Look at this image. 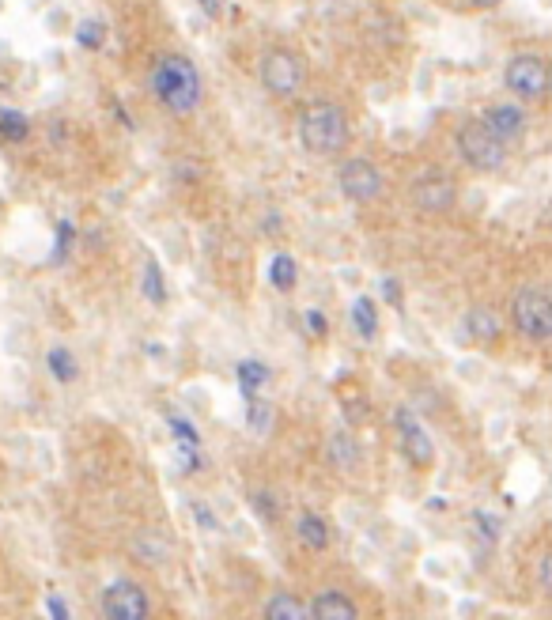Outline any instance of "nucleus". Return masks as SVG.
Returning a JSON list of instances; mask_svg holds the SVG:
<instances>
[{
  "label": "nucleus",
  "instance_id": "obj_1",
  "mask_svg": "<svg viewBox=\"0 0 552 620\" xmlns=\"http://www.w3.org/2000/svg\"><path fill=\"white\" fill-rule=\"evenodd\" d=\"M148 87L156 95V103L174 114V118H190L193 110L201 106V95H205V80L186 53H156L152 61V72H148Z\"/></svg>",
  "mask_w": 552,
  "mask_h": 620
},
{
  "label": "nucleus",
  "instance_id": "obj_2",
  "mask_svg": "<svg viewBox=\"0 0 552 620\" xmlns=\"http://www.w3.org/2000/svg\"><path fill=\"white\" fill-rule=\"evenodd\" d=\"M295 133H299L303 152L318 155V159H337L352 144V125H348L345 106L329 103V99H314L311 106H303L299 121H295Z\"/></svg>",
  "mask_w": 552,
  "mask_h": 620
},
{
  "label": "nucleus",
  "instance_id": "obj_3",
  "mask_svg": "<svg viewBox=\"0 0 552 620\" xmlns=\"http://www.w3.org/2000/svg\"><path fill=\"white\" fill-rule=\"evenodd\" d=\"M511 322L515 329L534 341V345H545L552 337V299L534 284H522L515 295H511Z\"/></svg>",
  "mask_w": 552,
  "mask_h": 620
},
{
  "label": "nucleus",
  "instance_id": "obj_4",
  "mask_svg": "<svg viewBox=\"0 0 552 620\" xmlns=\"http://www.w3.org/2000/svg\"><path fill=\"white\" fill-rule=\"evenodd\" d=\"M303 76H307L303 57L295 50H288V46H273V50L261 53L258 80L273 99H292L295 91L303 87Z\"/></svg>",
  "mask_w": 552,
  "mask_h": 620
},
{
  "label": "nucleus",
  "instance_id": "obj_5",
  "mask_svg": "<svg viewBox=\"0 0 552 620\" xmlns=\"http://www.w3.org/2000/svg\"><path fill=\"white\" fill-rule=\"evenodd\" d=\"M503 87L522 103H541L549 95V65L541 53H515L503 65Z\"/></svg>",
  "mask_w": 552,
  "mask_h": 620
},
{
  "label": "nucleus",
  "instance_id": "obj_6",
  "mask_svg": "<svg viewBox=\"0 0 552 620\" xmlns=\"http://www.w3.org/2000/svg\"><path fill=\"white\" fill-rule=\"evenodd\" d=\"M454 144H458L462 163L473 167V171L492 174V171H503V167H507V148L484 129L481 121H466V125L454 133Z\"/></svg>",
  "mask_w": 552,
  "mask_h": 620
},
{
  "label": "nucleus",
  "instance_id": "obj_7",
  "mask_svg": "<svg viewBox=\"0 0 552 620\" xmlns=\"http://www.w3.org/2000/svg\"><path fill=\"white\" fill-rule=\"evenodd\" d=\"M409 201H413L416 212H424V216H447L454 201H458V182H454V174L443 171V167H428V171H420L413 178V186H409Z\"/></svg>",
  "mask_w": 552,
  "mask_h": 620
},
{
  "label": "nucleus",
  "instance_id": "obj_8",
  "mask_svg": "<svg viewBox=\"0 0 552 620\" xmlns=\"http://www.w3.org/2000/svg\"><path fill=\"white\" fill-rule=\"evenodd\" d=\"M337 186H341V193H345L352 205H375L382 197V190H386V178H382V171L371 163V159H345L341 163V171H337Z\"/></svg>",
  "mask_w": 552,
  "mask_h": 620
},
{
  "label": "nucleus",
  "instance_id": "obj_9",
  "mask_svg": "<svg viewBox=\"0 0 552 620\" xmlns=\"http://www.w3.org/2000/svg\"><path fill=\"white\" fill-rule=\"evenodd\" d=\"M103 617L106 620H148L152 617V598L137 579H114L103 590Z\"/></svg>",
  "mask_w": 552,
  "mask_h": 620
},
{
  "label": "nucleus",
  "instance_id": "obj_10",
  "mask_svg": "<svg viewBox=\"0 0 552 620\" xmlns=\"http://www.w3.org/2000/svg\"><path fill=\"white\" fill-rule=\"evenodd\" d=\"M394 431H397V443H401V454L416 465V469H428L435 462V443L428 428L420 424V416L413 409H397L394 413Z\"/></svg>",
  "mask_w": 552,
  "mask_h": 620
},
{
  "label": "nucleus",
  "instance_id": "obj_11",
  "mask_svg": "<svg viewBox=\"0 0 552 620\" xmlns=\"http://www.w3.org/2000/svg\"><path fill=\"white\" fill-rule=\"evenodd\" d=\"M492 133V137L500 140L503 148H511V144H518V140L526 137V129H530V118H526V110L518 103H496L488 106L481 118H477Z\"/></svg>",
  "mask_w": 552,
  "mask_h": 620
},
{
  "label": "nucleus",
  "instance_id": "obj_12",
  "mask_svg": "<svg viewBox=\"0 0 552 620\" xmlns=\"http://www.w3.org/2000/svg\"><path fill=\"white\" fill-rule=\"evenodd\" d=\"M462 326H466L469 341H477V345H492V341H500V333H503L500 314H496L492 307H484V303H477V307L466 310Z\"/></svg>",
  "mask_w": 552,
  "mask_h": 620
},
{
  "label": "nucleus",
  "instance_id": "obj_13",
  "mask_svg": "<svg viewBox=\"0 0 552 620\" xmlns=\"http://www.w3.org/2000/svg\"><path fill=\"white\" fill-rule=\"evenodd\" d=\"M311 620H360V609L345 590H322L311 602Z\"/></svg>",
  "mask_w": 552,
  "mask_h": 620
},
{
  "label": "nucleus",
  "instance_id": "obj_14",
  "mask_svg": "<svg viewBox=\"0 0 552 620\" xmlns=\"http://www.w3.org/2000/svg\"><path fill=\"white\" fill-rule=\"evenodd\" d=\"M326 458L333 469H341V473H352V469H360V443L352 439V431H333L326 443Z\"/></svg>",
  "mask_w": 552,
  "mask_h": 620
},
{
  "label": "nucleus",
  "instance_id": "obj_15",
  "mask_svg": "<svg viewBox=\"0 0 552 620\" xmlns=\"http://www.w3.org/2000/svg\"><path fill=\"white\" fill-rule=\"evenodd\" d=\"M295 534H299V545H303V549H311V552L329 549V526L318 511H303L299 522H295Z\"/></svg>",
  "mask_w": 552,
  "mask_h": 620
},
{
  "label": "nucleus",
  "instance_id": "obj_16",
  "mask_svg": "<svg viewBox=\"0 0 552 620\" xmlns=\"http://www.w3.org/2000/svg\"><path fill=\"white\" fill-rule=\"evenodd\" d=\"M265 620H311V609L307 602L292 594V590H280L265 602Z\"/></svg>",
  "mask_w": 552,
  "mask_h": 620
},
{
  "label": "nucleus",
  "instance_id": "obj_17",
  "mask_svg": "<svg viewBox=\"0 0 552 620\" xmlns=\"http://www.w3.org/2000/svg\"><path fill=\"white\" fill-rule=\"evenodd\" d=\"M235 379H239L242 397H258L261 390L269 386L273 371H269V363L265 360H239V367H235Z\"/></svg>",
  "mask_w": 552,
  "mask_h": 620
},
{
  "label": "nucleus",
  "instance_id": "obj_18",
  "mask_svg": "<svg viewBox=\"0 0 552 620\" xmlns=\"http://www.w3.org/2000/svg\"><path fill=\"white\" fill-rule=\"evenodd\" d=\"M352 326L360 333L363 341H375L379 337V303L371 295H356L352 303Z\"/></svg>",
  "mask_w": 552,
  "mask_h": 620
},
{
  "label": "nucleus",
  "instance_id": "obj_19",
  "mask_svg": "<svg viewBox=\"0 0 552 620\" xmlns=\"http://www.w3.org/2000/svg\"><path fill=\"white\" fill-rule=\"evenodd\" d=\"M31 133H35V125H31V118H27L23 110L0 106V140H8V144H27Z\"/></svg>",
  "mask_w": 552,
  "mask_h": 620
},
{
  "label": "nucleus",
  "instance_id": "obj_20",
  "mask_svg": "<svg viewBox=\"0 0 552 620\" xmlns=\"http://www.w3.org/2000/svg\"><path fill=\"white\" fill-rule=\"evenodd\" d=\"M46 371L53 375V382H61V386H69V382L80 379V363L72 356L65 345H57L46 352Z\"/></svg>",
  "mask_w": 552,
  "mask_h": 620
},
{
  "label": "nucleus",
  "instance_id": "obj_21",
  "mask_svg": "<svg viewBox=\"0 0 552 620\" xmlns=\"http://www.w3.org/2000/svg\"><path fill=\"white\" fill-rule=\"evenodd\" d=\"M269 284H273L276 292H295V284H299V265H295L292 254H276L273 261H269Z\"/></svg>",
  "mask_w": 552,
  "mask_h": 620
},
{
  "label": "nucleus",
  "instance_id": "obj_22",
  "mask_svg": "<svg viewBox=\"0 0 552 620\" xmlns=\"http://www.w3.org/2000/svg\"><path fill=\"white\" fill-rule=\"evenodd\" d=\"M140 292L148 303H167V273H163V265L156 258L144 261V276H140Z\"/></svg>",
  "mask_w": 552,
  "mask_h": 620
},
{
  "label": "nucleus",
  "instance_id": "obj_23",
  "mask_svg": "<svg viewBox=\"0 0 552 620\" xmlns=\"http://www.w3.org/2000/svg\"><path fill=\"white\" fill-rule=\"evenodd\" d=\"M273 420H276V409L273 401H265V397H246V428L254 431V435H269L273 431Z\"/></svg>",
  "mask_w": 552,
  "mask_h": 620
},
{
  "label": "nucleus",
  "instance_id": "obj_24",
  "mask_svg": "<svg viewBox=\"0 0 552 620\" xmlns=\"http://www.w3.org/2000/svg\"><path fill=\"white\" fill-rule=\"evenodd\" d=\"M76 242H80V231H76V224H69V220H61V224L53 227L50 265H65V261H69V254H72V250H76Z\"/></svg>",
  "mask_w": 552,
  "mask_h": 620
},
{
  "label": "nucleus",
  "instance_id": "obj_25",
  "mask_svg": "<svg viewBox=\"0 0 552 620\" xmlns=\"http://www.w3.org/2000/svg\"><path fill=\"white\" fill-rule=\"evenodd\" d=\"M76 46L87 53H99L106 46V27L99 19H80L76 23Z\"/></svg>",
  "mask_w": 552,
  "mask_h": 620
},
{
  "label": "nucleus",
  "instance_id": "obj_26",
  "mask_svg": "<svg viewBox=\"0 0 552 620\" xmlns=\"http://www.w3.org/2000/svg\"><path fill=\"white\" fill-rule=\"evenodd\" d=\"M171 431L178 443H190V447H201V435L193 428L190 420H182V416H171Z\"/></svg>",
  "mask_w": 552,
  "mask_h": 620
},
{
  "label": "nucleus",
  "instance_id": "obj_27",
  "mask_svg": "<svg viewBox=\"0 0 552 620\" xmlns=\"http://www.w3.org/2000/svg\"><path fill=\"white\" fill-rule=\"evenodd\" d=\"M303 322H307V329H311L314 337H326V333H329L326 314H322L318 307H307V310H303Z\"/></svg>",
  "mask_w": 552,
  "mask_h": 620
},
{
  "label": "nucleus",
  "instance_id": "obj_28",
  "mask_svg": "<svg viewBox=\"0 0 552 620\" xmlns=\"http://www.w3.org/2000/svg\"><path fill=\"white\" fill-rule=\"evenodd\" d=\"M382 299H386L390 307H401V299H405V292H401V284H397L394 276H382Z\"/></svg>",
  "mask_w": 552,
  "mask_h": 620
},
{
  "label": "nucleus",
  "instance_id": "obj_29",
  "mask_svg": "<svg viewBox=\"0 0 552 620\" xmlns=\"http://www.w3.org/2000/svg\"><path fill=\"white\" fill-rule=\"evenodd\" d=\"M537 579H541V590H549L552 586V556L549 552H541V560H537Z\"/></svg>",
  "mask_w": 552,
  "mask_h": 620
},
{
  "label": "nucleus",
  "instance_id": "obj_30",
  "mask_svg": "<svg viewBox=\"0 0 552 620\" xmlns=\"http://www.w3.org/2000/svg\"><path fill=\"white\" fill-rule=\"evenodd\" d=\"M201 4V12H205L208 19H224L227 12V0H197Z\"/></svg>",
  "mask_w": 552,
  "mask_h": 620
},
{
  "label": "nucleus",
  "instance_id": "obj_31",
  "mask_svg": "<svg viewBox=\"0 0 552 620\" xmlns=\"http://www.w3.org/2000/svg\"><path fill=\"white\" fill-rule=\"evenodd\" d=\"M250 500L261 507V518H276V503H273V496H269V492H254Z\"/></svg>",
  "mask_w": 552,
  "mask_h": 620
},
{
  "label": "nucleus",
  "instance_id": "obj_32",
  "mask_svg": "<svg viewBox=\"0 0 552 620\" xmlns=\"http://www.w3.org/2000/svg\"><path fill=\"white\" fill-rule=\"evenodd\" d=\"M50 613H53V620H72L69 617V609H65V602H61V598H57V594H50Z\"/></svg>",
  "mask_w": 552,
  "mask_h": 620
},
{
  "label": "nucleus",
  "instance_id": "obj_33",
  "mask_svg": "<svg viewBox=\"0 0 552 620\" xmlns=\"http://www.w3.org/2000/svg\"><path fill=\"white\" fill-rule=\"evenodd\" d=\"M469 4H473V8H500L503 0H469Z\"/></svg>",
  "mask_w": 552,
  "mask_h": 620
}]
</instances>
